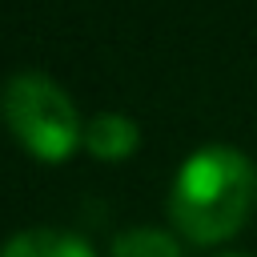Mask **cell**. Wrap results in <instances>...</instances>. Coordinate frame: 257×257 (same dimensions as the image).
<instances>
[{
	"mask_svg": "<svg viewBox=\"0 0 257 257\" xmlns=\"http://www.w3.org/2000/svg\"><path fill=\"white\" fill-rule=\"evenodd\" d=\"M0 257H96L92 245L68 229H20L4 241Z\"/></svg>",
	"mask_w": 257,
	"mask_h": 257,
	"instance_id": "277c9868",
	"label": "cell"
},
{
	"mask_svg": "<svg viewBox=\"0 0 257 257\" xmlns=\"http://www.w3.org/2000/svg\"><path fill=\"white\" fill-rule=\"evenodd\" d=\"M257 169L233 145H205L185 157L169 189V217L173 225L197 241L217 245L233 237L253 205Z\"/></svg>",
	"mask_w": 257,
	"mask_h": 257,
	"instance_id": "6da1fadb",
	"label": "cell"
},
{
	"mask_svg": "<svg viewBox=\"0 0 257 257\" xmlns=\"http://www.w3.org/2000/svg\"><path fill=\"white\" fill-rule=\"evenodd\" d=\"M0 112L12 137L44 165L64 161L84 141V120L76 116L72 96L44 72H16L0 92Z\"/></svg>",
	"mask_w": 257,
	"mask_h": 257,
	"instance_id": "7a4b0ae2",
	"label": "cell"
},
{
	"mask_svg": "<svg viewBox=\"0 0 257 257\" xmlns=\"http://www.w3.org/2000/svg\"><path fill=\"white\" fill-rule=\"evenodd\" d=\"M80 145L100 161H120L141 145V128L124 112H96V116L84 120V141Z\"/></svg>",
	"mask_w": 257,
	"mask_h": 257,
	"instance_id": "3957f363",
	"label": "cell"
},
{
	"mask_svg": "<svg viewBox=\"0 0 257 257\" xmlns=\"http://www.w3.org/2000/svg\"><path fill=\"white\" fill-rule=\"evenodd\" d=\"M225 257H245V253H225Z\"/></svg>",
	"mask_w": 257,
	"mask_h": 257,
	"instance_id": "8992f818",
	"label": "cell"
},
{
	"mask_svg": "<svg viewBox=\"0 0 257 257\" xmlns=\"http://www.w3.org/2000/svg\"><path fill=\"white\" fill-rule=\"evenodd\" d=\"M112 257H185L177 237L157 225H133L112 237Z\"/></svg>",
	"mask_w": 257,
	"mask_h": 257,
	"instance_id": "5b68a950",
	"label": "cell"
}]
</instances>
